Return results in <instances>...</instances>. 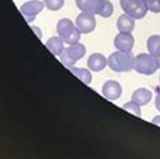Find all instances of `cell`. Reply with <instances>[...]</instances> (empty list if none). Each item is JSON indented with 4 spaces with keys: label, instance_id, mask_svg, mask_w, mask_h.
<instances>
[{
    "label": "cell",
    "instance_id": "obj_8",
    "mask_svg": "<svg viewBox=\"0 0 160 159\" xmlns=\"http://www.w3.org/2000/svg\"><path fill=\"white\" fill-rule=\"evenodd\" d=\"M105 0H75V4L81 11L93 15H100Z\"/></svg>",
    "mask_w": 160,
    "mask_h": 159
},
{
    "label": "cell",
    "instance_id": "obj_18",
    "mask_svg": "<svg viewBox=\"0 0 160 159\" xmlns=\"http://www.w3.org/2000/svg\"><path fill=\"white\" fill-rule=\"evenodd\" d=\"M65 0H44V6L50 11H58L63 6Z\"/></svg>",
    "mask_w": 160,
    "mask_h": 159
},
{
    "label": "cell",
    "instance_id": "obj_7",
    "mask_svg": "<svg viewBox=\"0 0 160 159\" xmlns=\"http://www.w3.org/2000/svg\"><path fill=\"white\" fill-rule=\"evenodd\" d=\"M96 18L93 14H89V12H83L79 14L75 19V26L78 27V30L81 31V34H89L92 33L93 30L96 28Z\"/></svg>",
    "mask_w": 160,
    "mask_h": 159
},
{
    "label": "cell",
    "instance_id": "obj_19",
    "mask_svg": "<svg viewBox=\"0 0 160 159\" xmlns=\"http://www.w3.org/2000/svg\"><path fill=\"white\" fill-rule=\"evenodd\" d=\"M145 7L148 8L151 12H160V0H143Z\"/></svg>",
    "mask_w": 160,
    "mask_h": 159
},
{
    "label": "cell",
    "instance_id": "obj_1",
    "mask_svg": "<svg viewBox=\"0 0 160 159\" xmlns=\"http://www.w3.org/2000/svg\"><path fill=\"white\" fill-rule=\"evenodd\" d=\"M133 61H135V57L131 51H121L118 50L116 53L109 55L108 58V65L109 68L114 70V72H129L133 69Z\"/></svg>",
    "mask_w": 160,
    "mask_h": 159
},
{
    "label": "cell",
    "instance_id": "obj_16",
    "mask_svg": "<svg viewBox=\"0 0 160 159\" xmlns=\"http://www.w3.org/2000/svg\"><path fill=\"white\" fill-rule=\"evenodd\" d=\"M72 73L75 74V77H78L82 82L85 84H90L92 82V74L88 69H81V68H70Z\"/></svg>",
    "mask_w": 160,
    "mask_h": 159
},
{
    "label": "cell",
    "instance_id": "obj_20",
    "mask_svg": "<svg viewBox=\"0 0 160 159\" xmlns=\"http://www.w3.org/2000/svg\"><path fill=\"white\" fill-rule=\"evenodd\" d=\"M113 14V4L109 2V0H105L104 3V7H102V10L100 12V15L102 18H109L110 15Z\"/></svg>",
    "mask_w": 160,
    "mask_h": 159
},
{
    "label": "cell",
    "instance_id": "obj_4",
    "mask_svg": "<svg viewBox=\"0 0 160 159\" xmlns=\"http://www.w3.org/2000/svg\"><path fill=\"white\" fill-rule=\"evenodd\" d=\"M133 69L137 73L145 74V76L153 74L158 70L156 59L152 54H139L135 57V61H133Z\"/></svg>",
    "mask_w": 160,
    "mask_h": 159
},
{
    "label": "cell",
    "instance_id": "obj_6",
    "mask_svg": "<svg viewBox=\"0 0 160 159\" xmlns=\"http://www.w3.org/2000/svg\"><path fill=\"white\" fill-rule=\"evenodd\" d=\"M44 7V2H39V0H31V2L24 3L23 6L20 7V12L22 15L26 18V20L28 23H32L35 16H37L39 12H42Z\"/></svg>",
    "mask_w": 160,
    "mask_h": 159
},
{
    "label": "cell",
    "instance_id": "obj_15",
    "mask_svg": "<svg viewBox=\"0 0 160 159\" xmlns=\"http://www.w3.org/2000/svg\"><path fill=\"white\" fill-rule=\"evenodd\" d=\"M147 47L149 50V54H152L153 57L160 54V35H152V37H149L148 41H147Z\"/></svg>",
    "mask_w": 160,
    "mask_h": 159
},
{
    "label": "cell",
    "instance_id": "obj_2",
    "mask_svg": "<svg viewBox=\"0 0 160 159\" xmlns=\"http://www.w3.org/2000/svg\"><path fill=\"white\" fill-rule=\"evenodd\" d=\"M57 31H58L59 37L63 39V42L68 45H74L81 38V31L77 26L73 24L70 19H61L57 24Z\"/></svg>",
    "mask_w": 160,
    "mask_h": 159
},
{
    "label": "cell",
    "instance_id": "obj_9",
    "mask_svg": "<svg viewBox=\"0 0 160 159\" xmlns=\"http://www.w3.org/2000/svg\"><path fill=\"white\" fill-rule=\"evenodd\" d=\"M121 92H122L121 85L117 81H113V80L106 81L104 86H102V95L109 100H117L121 96Z\"/></svg>",
    "mask_w": 160,
    "mask_h": 159
},
{
    "label": "cell",
    "instance_id": "obj_3",
    "mask_svg": "<svg viewBox=\"0 0 160 159\" xmlns=\"http://www.w3.org/2000/svg\"><path fill=\"white\" fill-rule=\"evenodd\" d=\"M86 53V47L85 45H81V43H74V45H70L69 47L63 49V51L61 53L59 58H61V62L65 66L68 68H73L75 65L78 59H81Z\"/></svg>",
    "mask_w": 160,
    "mask_h": 159
},
{
    "label": "cell",
    "instance_id": "obj_21",
    "mask_svg": "<svg viewBox=\"0 0 160 159\" xmlns=\"http://www.w3.org/2000/svg\"><path fill=\"white\" fill-rule=\"evenodd\" d=\"M155 104H156V108L160 111V92L158 93V97H156V101H155Z\"/></svg>",
    "mask_w": 160,
    "mask_h": 159
},
{
    "label": "cell",
    "instance_id": "obj_23",
    "mask_svg": "<svg viewBox=\"0 0 160 159\" xmlns=\"http://www.w3.org/2000/svg\"><path fill=\"white\" fill-rule=\"evenodd\" d=\"M155 59H156V64H158V68H160V54H158L155 57Z\"/></svg>",
    "mask_w": 160,
    "mask_h": 159
},
{
    "label": "cell",
    "instance_id": "obj_13",
    "mask_svg": "<svg viewBox=\"0 0 160 159\" xmlns=\"http://www.w3.org/2000/svg\"><path fill=\"white\" fill-rule=\"evenodd\" d=\"M117 28L120 33H132V30L135 28V19L127 14L121 15L117 19Z\"/></svg>",
    "mask_w": 160,
    "mask_h": 159
},
{
    "label": "cell",
    "instance_id": "obj_10",
    "mask_svg": "<svg viewBox=\"0 0 160 159\" xmlns=\"http://www.w3.org/2000/svg\"><path fill=\"white\" fill-rule=\"evenodd\" d=\"M133 45H135V39L131 33H120L114 38V46L121 51H131Z\"/></svg>",
    "mask_w": 160,
    "mask_h": 159
},
{
    "label": "cell",
    "instance_id": "obj_17",
    "mask_svg": "<svg viewBox=\"0 0 160 159\" xmlns=\"http://www.w3.org/2000/svg\"><path fill=\"white\" fill-rule=\"evenodd\" d=\"M125 111H128V112H131V113H133V115H136V116H140L141 115V111H140V105L137 104V103H135V101H129V103H127V104H124V107H122Z\"/></svg>",
    "mask_w": 160,
    "mask_h": 159
},
{
    "label": "cell",
    "instance_id": "obj_14",
    "mask_svg": "<svg viewBox=\"0 0 160 159\" xmlns=\"http://www.w3.org/2000/svg\"><path fill=\"white\" fill-rule=\"evenodd\" d=\"M46 46H47V49L50 50V53H52L54 55H57V57H59L61 55V53L63 51V39H62L61 37H52V38H50L47 41V43H46Z\"/></svg>",
    "mask_w": 160,
    "mask_h": 159
},
{
    "label": "cell",
    "instance_id": "obj_5",
    "mask_svg": "<svg viewBox=\"0 0 160 159\" xmlns=\"http://www.w3.org/2000/svg\"><path fill=\"white\" fill-rule=\"evenodd\" d=\"M120 4L122 11L133 19H141L148 11L143 0H120Z\"/></svg>",
    "mask_w": 160,
    "mask_h": 159
},
{
    "label": "cell",
    "instance_id": "obj_12",
    "mask_svg": "<svg viewBox=\"0 0 160 159\" xmlns=\"http://www.w3.org/2000/svg\"><path fill=\"white\" fill-rule=\"evenodd\" d=\"M152 99V93H151V90L148 89H144V88H141V89H137L133 92L132 95V100L137 103L141 107V105H147Z\"/></svg>",
    "mask_w": 160,
    "mask_h": 159
},
{
    "label": "cell",
    "instance_id": "obj_22",
    "mask_svg": "<svg viewBox=\"0 0 160 159\" xmlns=\"http://www.w3.org/2000/svg\"><path fill=\"white\" fill-rule=\"evenodd\" d=\"M152 123H153V124H156V126H160V116H156V117H153Z\"/></svg>",
    "mask_w": 160,
    "mask_h": 159
},
{
    "label": "cell",
    "instance_id": "obj_11",
    "mask_svg": "<svg viewBox=\"0 0 160 159\" xmlns=\"http://www.w3.org/2000/svg\"><path fill=\"white\" fill-rule=\"evenodd\" d=\"M88 66L93 72H101L106 66V58L102 54H100V53H94V54H92L89 57Z\"/></svg>",
    "mask_w": 160,
    "mask_h": 159
}]
</instances>
